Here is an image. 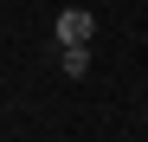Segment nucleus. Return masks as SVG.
<instances>
[{
    "instance_id": "nucleus-2",
    "label": "nucleus",
    "mask_w": 148,
    "mask_h": 142,
    "mask_svg": "<svg viewBox=\"0 0 148 142\" xmlns=\"http://www.w3.org/2000/svg\"><path fill=\"white\" fill-rule=\"evenodd\" d=\"M58 71L64 78H84L90 71V45H58Z\"/></svg>"
},
{
    "instance_id": "nucleus-1",
    "label": "nucleus",
    "mask_w": 148,
    "mask_h": 142,
    "mask_svg": "<svg viewBox=\"0 0 148 142\" xmlns=\"http://www.w3.org/2000/svg\"><path fill=\"white\" fill-rule=\"evenodd\" d=\"M90 32H97V13H90V7H64V13L52 19V39H58V45H90Z\"/></svg>"
}]
</instances>
